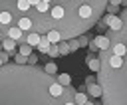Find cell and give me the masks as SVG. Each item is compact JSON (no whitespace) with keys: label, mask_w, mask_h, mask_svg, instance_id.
I'll list each match as a JSON object with an SVG mask.
<instances>
[{"label":"cell","mask_w":127,"mask_h":105,"mask_svg":"<svg viewBox=\"0 0 127 105\" xmlns=\"http://www.w3.org/2000/svg\"><path fill=\"white\" fill-rule=\"evenodd\" d=\"M85 83H87V85H91V83H95V77H93V75H89V77H85Z\"/></svg>","instance_id":"603a6c76"},{"label":"cell","mask_w":127,"mask_h":105,"mask_svg":"<svg viewBox=\"0 0 127 105\" xmlns=\"http://www.w3.org/2000/svg\"><path fill=\"white\" fill-rule=\"evenodd\" d=\"M87 91H89V95H93V97H101V95H103V89H101L99 83H91V85H87Z\"/></svg>","instance_id":"ba28073f"},{"label":"cell","mask_w":127,"mask_h":105,"mask_svg":"<svg viewBox=\"0 0 127 105\" xmlns=\"http://www.w3.org/2000/svg\"><path fill=\"white\" fill-rule=\"evenodd\" d=\"M20 0H0V14L2 12H8L10 16H12V20H14V14H16V4H18ZM44 4H48L50 8H56V6H62L69 16H71V20L79 26V30L85 34L89 28H93V24H89V22H85V20H81V16H79V10H81V6H77V4H73V2H69V0H42Z\"/></svg>","instance_id":"3957f363"},{"label":"cell","mask_w":127,"mask_h":105,"mask_svg":"<svg viewBox=\"0 0 127 105\" xmlns=\"http://www.w3.org/2000/svg\"><path fill=\"white\" fill-rule=\"evenodd\" d=\"M64 105H77V103H75V101H73V99H67V101H65V103H64Z\"/></svg>","instance_id":"d4e9b609"},{"label":"cell","mask_w":127,"mask_h":105,"mask_svg":"<svg viewBox=\"0 0 127 105\" xmlns=\"http://www.w3.org/2000/svg\"><path fill=\"white\" fill-rule=\"evenodd\" d=\"M50 46H52V42L48 40V36H42V40H40V44H38V52H40V53H48Z\"/></svg>","instance_id":"52a82bcc"},{"label":"cell","mask_w":127,"mask_h":105,"mask_svg":"<svg viewBox=\"0 0 127 105\" xmlns=\"http://www.w3.org/2000/svg\"><path fill=\"white\" fill-rule=\"evenodd\" d=\"M121 4H123V6H127V0H121Z\"/></svg>","instance_id":"83f0119b"},{"label":"cell","mask_w":127,"mask_h":105,"mask_svg":"<svg viewBox=\"0 0 127 105\" xmlns=\"http://www.w3.org/2000/svg\"><path fill=\"white\" fill-rule=\"evenodd\" d=\"M105 24H107L109 30H115V32L123 28V20H121V16H113V14L105 16Z\"/></svg>","instance_id":"277c9868"},{"label":"cell","mask_w":127,"mask_h":105,"mask_svg":"<svg viewBox=\"0 0 127 105\" xmlns=\"http://www.w3.org/2000/svg\"><path fill=\"white\" fill-rule=\"evenodd\" d=\"M48 55H50V57H58V55H60L58 44H52V46H50V50H48Z\"/></svg>","instance_id":"2e32d148"},{"label":"cell","mask_w":127,"mask_h":105,"mask_svg":"<svg viewBox=\"0 0 127 105\" xmlns=\"http://www.w3.org/2000/svg\"><path fill=\"white\" fill-rule=\"evenodd\" d=\"M77 42H79V48H83V46H89V40H87V38H83V36H81V38H77Z\"/></svg>","instance_id":"ffe728a7"},{"label":"cell","mask_w":127,"mask_h":105,"mask_svg":"<svg viewBox=\"0 0 127 105\" xmlns=\"http://www.w3.org/2000/svg\"><path fill=\"white\" fill-rule=\"evenodd\" d=\"M40 40H42V34H38V32H30V34L26 36V44H30L32 48H38Z\"/></svg>","instance_id":"5b68a950"},{"label":"cell","mask_w":127,"mask_h":105,"mask_svg":"<svg viewBox=\"0 0 127 105\" xmlns=\"http://www.w3.org/2000/svg\"><path fill=\"white\" fill-rule=\"evenodd\" d=\"M75 50H79V42H77V38H71L69 40V52H75Z\"/></svg>","instance_id":"d6986e66"},{"label":"cell","mask_w":127,"mask_h":105,"mask_svg":"<svg viewBox=\"0 0 127 105\" xmlns=\"http://www.w3.org/2000/svg\"><path fill=\"white\" fill-rule=\"evenodd\" d=\"M2 65H4V59H2V57H0V67H2Z\"/></svg>","instance_id":"f1b7e54d"},{"label":"cell","mask_w":127,"mask_h":105,"mask_svg":"<svg viewBox=\"0 0 127 105\" xmlns=\"http://www.w3.org/2000/svg\"><path fill=\"white\" fill-rule=\"evenodd\" d=\"M58 50H60V55H67L69 53V44H65L64 40L58 44Z\"/></svg>","instance_id":"7c38bea8"},{"label":"cell","mask_w":127,"mask_h":105,"mask_svg":"<svg viewBox=\"0 0 127 105\" xmlns=\"http://www.w3.org/2000/svg\"><path fill=\"white\" fill-rule=\"evenodd\" d=\"M89 48L95 52V50H97V42H95V40H89Z\"/></svg>","instance_id":"7402d4cb"},{"label":"cell","mask_w":127,"mask_h":105,"mask_svg":"<svg viewBox=\"0 0 127 105\" xmlns=\"http://www.w3.org/2000/svg\"><path fill=\"white\" fill-rule=\"evenodd\" d=\"M85 105H93V101H85Z\"/></svg>","instance_id":"4316f807"},{"label":"cell","mask_w":127,"mask_h":105,"mask_svg":"<svg viewBox=\"0 0 127 105\" xmlns=\"http://www.w3.org/2000/svg\"><path fill=\"white\" fill-rule=\"evenodd\" d=\"M56 81L46 69L30 63H4L0 67V105H64L73 99L75 91L69 85L62 97L50 93V85Z\"/></svg>","instance_id":"6da1fadb"},{"label":"cell","mask_w":127,"mask_h":105,"mask_svg":"<svg viewBox=\"0 0 127 105\" xmlns=\"http://www.w3.org/2000/svg\"><path fill=\"white\" fill-rule=\"evenodd\" d=\"M58 81H60L62 85H69V83H71V77H69L67 73H62V75H58Z\"/></svg>","instance_id":"e0dca14e"},{"label":"cell","mask_w":127,"mask_h":105,"mask_svg":"<svg viewBox=\"0 0 127 105\" xmlns=\"http://www.w3.org/2000/svg\"><path fill=\"white\" fill-rule=\"evenodd\" d=\"M16 46H18V44H16L12 38H4V40H2V48H4L6 52H14V48H16Z\"/></svg>","instance_id":"8fae6325"},{"label":"cell","mask_w":127,"mask_h":105,"mask_svg":"<svg viewBox=\"0 0 127 105\" xmlns=\"http://www.w3.org/2000/svg\"><path fill=\"white\" fill-rule=\"evenodd\" d=\"M28 63L30 65H36L38 63V55H28Z\"/></svg>","instance_id":"44dd1931"},{"label":"cell","mask_w":127,"mask_h":105,"mask_svg":"<svg viewBox=\"0 0 127 105\" xmlns=\"http://www.w3.org/2000/svg\"><path fill=\"white\" fill-rule=\"evenodd\" d=\"M121 0H109V6H119Z\"/></svg>","instance_id":"cb8c5ba5"},{"label":"cell","mask_w":127,"mask_h":105,"mask_svg":"<svg viewBox=\"0 0 127 105\" xmlns=\"http://www.w3.org/2000/svg\"><path fill=\"white\" fill-rule=\"evenodd\" d=\"M4 38H6V36H4V32L0 30V40H4Z\"/></svg>","instance_id":"484cf974"},{"label":"cell","mask_w":127,"mask_h":105,"mask_svg":"<svg viewBox=\"0 0 127 105\" xmlns=\"http://www.w3.org/2000/svg\"><path fill=\"white\" fill-rule=\"evenodd\" d=\"M44 69L50 73V75H56V71H58V67H56V63H46L44 65Z\"/></svg>","instance_id":"ac0fdd59"},{"label":"cell","mask_w":127,"mask_h":105,"mask_svg":"<svg viewBox=\"0 0 127 105\" xmlns=\"http://www.w3.org/2000/svg\"><path fill=\"white\" fill-rule=\"evenodd\" d=\"M107 38L111 42H123L127 48V24L123 22V28L117 32L111 30ZM97 83L103 89V105H127V53L123 55V65L117 69H111L105 61H101Z\"/></svg>","instance_id":"7a4b0ae2"},{"label":"cell","mask_w":127,"mask_h":105,"mask_svg":"<svg viewBox=\"0 0 127 105\" xmlns=\"http://www.w3.org/2000/svg\"><path fill=\"white\" fill-rule=\"evenodd\" d=\"M14 63H20V65H24V63H28V55H24V53H16L14 55Z\"/></svg>","instance_id":"4fadbf2b"},{"label":"cell","mask_w":127,"mask_h":105,"mask_svg":"<svg viewBox=\"0 0 127 105\" xmlns=\"http://www.w3.org/2000/svg\"><path fill=\"white\" fill-rule=\"evenodd\" d=\"M20 53L32 55V46H30V44H20Z\"/></svg>","instance_id":"9a60e30c"},{"label":"cell","mask_w":127,"mask_h":105,"mask_svg":"<svg viewBox=\"0 0 127 105\" xmlns=\"http://www.w3.org/2000/svg\"><path fill=\"white\" fill-rule=\"evenodd\" d=\"M95 42H97V50H109L111 48V40L107 36H97Z\"/></svg>","instance_id":"8992f818"},{"label":"cell","mask_w":127,"mask_h":105,"mask_svg":"<svg viewBox=\"0 0 127 105\" xmlns=\"http://www.w3.org/2000/svg\"><path fill=\"white\" fill-rule=\"evenodd\" d=\"M46 36H48V40H50L52 44H60V42L64 40V38H62V34H60V32H56V30H50Z\"/></svg>","instance_id":"9c48e42d"},{"label":"cell","mask_w":127,"mask_h":105,"mask_svg":"<svg viewBox=\"0 0 127 105\" xmlns=\"http://www.w3.org/2000/svg\"><path fill=\"white\" fill-rule=\"evenodd\" d=\"M0 50H4V48H2V40H0Z\"/></svg>","instance_id":"f546056e"},{"label":"cell","mask_w":127,"mask_h":105,"mask_svg":"<svg viewBox=\"0 0 127 105\" xmlns=\"http://www.w3.org/2000/svg\"><path fill=\"white\" fill-rule=\"evenodd\" d=\"M73 101H75L77 105H85V101H87V95H85V93H75V95H73Z\"/></svg>","instance_id":"5bb4252c"},{"label":"cell","mask_w":127,"mask_h":105,"mask_svg":"<svg viewBox=\"0 0 127 105\" xmlns=\"http://www.w3.org/2000/svg\"><path fill=\"white\" fill-rule=\"evenodd\" d=\"M87 67H89L93 73H97V71L101 69V61H99V57H95V59H93V57L87 59Z\"/></svg>","instance_id":"30bf717a"}]
</instances>
